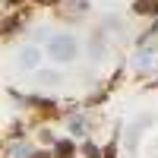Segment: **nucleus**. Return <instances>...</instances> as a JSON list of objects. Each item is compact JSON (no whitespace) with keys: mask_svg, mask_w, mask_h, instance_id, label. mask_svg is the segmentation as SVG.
<instances>
[{"mask_svg":"<svg viewBox=\"0 0 158 158\" xmlns=\"http://www.w3.org/2000/svg\"><path fill=\"white\" fill-rule=\"evenodd\" d=\"M114 155H117V146H114V142H111V146L104 149V158H114Z\"/></svg>","mask_w":158,"mask_h":158,"instance_id":"6","label":"nucleus"},{"mask_svg":"<svg viewBox=\"0 0 158 158\" xmlns=\"http://www.w3.org/2000/svg\"><path fill=\"white\" fill-rule=\"evenodd\" d=\"M57 158H73V142H57Z\"/></svg>","mask_w":158,"mask_h":158,"instance_id":"4","label":"nucleus"},{"mask_svg":"<svg viewBox=\"0 0 158 158\" xmlns=\"http://www.w3.org/2000/svg\"><path fill=\"white\" fill-rule=\"evenodd\" d=\"M82 152H85L89 158H98V149H95V146H92V142H85V149H82Z\"/></svg>","mask_w":158,"mask_h":158,"instance_id":"5","label":"nucleus"},{"mask_svg":"<svg viewBox=\"0 0 158 158\" xmlns=\"http://www.w3.org/2000/svg\"><path fill=\"white\" fill-rule=\"evenodd\" d=\"M16 60H19V67H22V70H35V63L41 60V51H38V48H22Z\"/></svg>","mask_w":158,"mask_h":158,"instance_id":"2","label":"nucleus"},{"mask_svg":"<svg viewBox=\"0 0 158 158\" xmlns=\"http://www.w3.org/2000/svg\"><path fill=\"white\" fill-rule=\"evenodd\" d=\"M32 158H48V155H32Z\"/></svg>","mask_w":158,"mask_h":158,"instance_id":"7","label":"nucleus"},{"mask_svg":"<svg viewBox=\"0 0 158 158\" xmlns=\"http://www.w3.org/2000/svg\"><path fill=\"white\" fill-rule=\"evenodd\" d=\"M48 54L54 57V60H60V63L73 60V57H76V38H70V35H54V38L48 41Z\"/></svg>","mask_w":158,"mask_h":158,"instance_id":"1","label":"nucleus"},{"mask_svg":"<svg viewBox=\"0 0 158 158\" xmlns=\"http://www.w3.org/2000/svg\"><path fill=\"white\" fill-rule=\"evenodd\" d=\"M136 13H149V16H155V13H158V0H139Z\"/></svg>","mask_w":158,"mask_h":158,"instance_id":"3","label":"nucleus"},{"mask_svg":"<svg viewBox=\"0 0 158 158\" xmlns=\"http://www.w3.org/2000/svg\"><path fill=\"white\" fill-rule=\"evenodd\" d=\"M6 3H16V0H6Z\"/></svg>","mask_w":158,"mask_h":158,"instance_id":"8","label":"nucleus"}]
</instances>
